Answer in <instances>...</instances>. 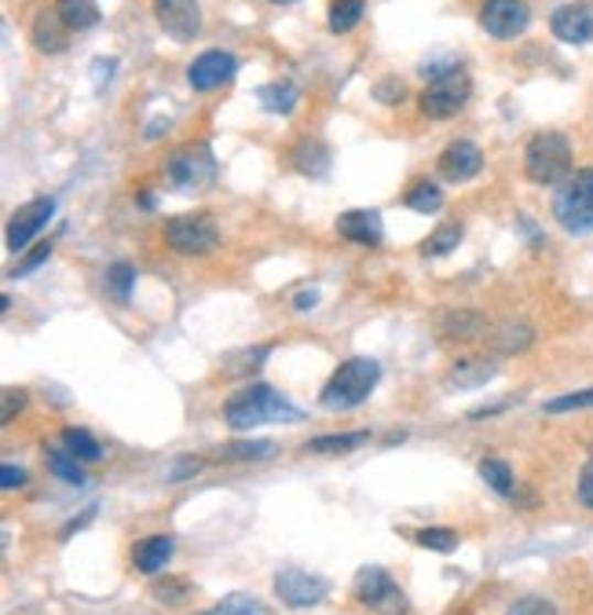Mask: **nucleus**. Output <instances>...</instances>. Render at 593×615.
<instances>
[{
  "label": "nucleus",
  "instance_id": "1a4fd4ad",
  "mask_svg": "<svg viewBox=\"0 0 593 615\" xmlns=\"http://www.w3.org/2000/svg\"><path fill=\"white\" fill-rule=\"evenodd\" d=\"M271 586H276V594L287 608H315L330 594V583L323 575L301 572V568H282V572H276Z\"/></svg>",
  "mask_w": 593,
  "mask_h": 615
},
{
  "label": "nucleus",
  "instance_id": "aec40b11",
  "mask_svg": "<svg viewBox=\"0 0 593 615\" xmlns=\"http://www.w3.org/2000/svg\"><path fill=\"white\" fill-rule=\"evenodd\" d=\"M290 162L296 173H304V176H326V169H330V151L323 147V140H301L293 147V154H290Z\"/></svg>",
  "mask_w": 593,
  "mask_h": 615
},
{
  "label": "nucleus",
  "instance_id": "de8ad7c7",
  "mask_svg": "<svg viewBox=\"0 0 593 615\" xmlns=\"http://www.w3.org/2000/svg\"><path fill=\"white\" fill-rule=\"evenodd\" d=\"M114 66H118L114 60H96V63H93V71H96V88H103V77L110 82V71H114Z\"/></svg>",
  "mask_w": 593,
  "mask_h": 615
},
{
  "label": "nucleus",
  "instance_id": "58836bf2",
  "mask_svg": "<svg viewBox=\"0 0 593 615\" xmlns=\"http://www.w3.org/2000/svg\"><path fill=\"white\" fill-rule=\"evenodd\" d=\"M154 597L162 601V605H180V601L187 597V583H154Z\"/></svg>",
  "mask_w": 593,
  "mask_h": 615
},
{
  "label": "nucleus",
  "instance_id": "c85d7f7f",
  "mask_svg": "<svg viewBox=\"0 0 593 615\" xmlns=\"http://www.w3.org/2000/svg\"><path fill=\"white\" fill-rule=\"evenodd\" d=\"M271 356V348L268 345H260V348H242V352H231V356L224 359V374L227 378H242V374H254L260 363H265Z\"/></svg>",
  "mask_w": 593,
  "mask_h": 615
},
{
  "label": "nucleus",
  "instance_id": "c03bdc74",
  "mask_svg": "<svg viewBox=\"0 0 593 615\" xmlns=\"http://www.w3.org/2000/svg\"><path fill=\"white\" fill-rule=\"evenodd\" d=\"M26 484V470H19V465H4V470H0V487H4V492H15V487H22Z\"/></svg>",
  "mask_w": 593,
  "mask_h": 615
},
{
  "label": "nucleus",
  "instance_id": "c756f323",
  "mask_svg": "<svg viewBox=\"0 0 593 615\" xmlns=\"http://www.w3.org/2000/svg\"><path fill=\"white\" fill-rule=\"evenodd\" d=\"M63 447L71 451L77 462H99L103 458V447L96 443L93 432H85V429H66L63 432Z\"/></svg>",
  "mask_w": 593,
  "mask_h": 615
},
{
  "label": "nucleus",
  "instance_id": "f704fd0d",
  "mask_svg": "<svg viewBox=\"0 0 593 615\" xmlns=\"http://www.w3.org/2000/svg\"><path fill=\"white\" fill-rule=\"evenodd\" d=\"M213 612L216 615H271V608H265V601H257L249 594H227Z\"/></svg>",
  "mask_w": 593,
  "mask_h": 615
},
{
  "label": "nucleus",
  "instance_id": "09e8293b",
  "mask_svg": "<svg viewBox=\"0 0 593 615\" xmlns=\"http://www.w3.org/2000/svg\"><path fill=\"white\" fill-rule=\"evenodd\" d=\"M271 4H293V0H271Z\"/></svg>",
  "mask_w": 593,
  "mask_h": 615
},
{
  "label": "nucleus",
  "instance_id": "a19ab883",
  "mask_svg": "<svg viewBox=\"0 0 593 615\" xmlns=\"http://www.w3.org/2000/svg\"><path fill=\"white\" fill-rule=\"evenodd\" d=\"M48 257H52V242H41V246H33V253H30L26 260H22V265H19L15 271H11V279L26 276V271H33V268L41 265V260H48Z\"/></svg>",
  "mask_w": 593,
  "mask_h": 615
},
{
  "label": "nucleus",
  "instance_id": "37998d69",
  "mask_svg": "<svg viewBox=\"0 0 593 615\" xmlns=\"http://www.w3.org/2000/svg\"><path fill=\"white\" fill-rule=\"evenodd\" d=\"M579 503L593 509V458L583 465V473H579Z\"/></svg>",
  "mask_w": 593,
  "mask_h": 615
},
{
  "label": "nucleus",
  "instance_id": "9d476101",
  "mask_svg": "<svg viewBox=\"0 0 593 615\" xmlns=\"http://www.w3.org/2000/svg\"><path fill=\"white\" fill-rule=\"evenodd\" d=\"M52 213H55V198H33L26 205H19V209L11 213L8 231H4V242H8L11 253H22V249H26L33 238L48 227Z\"/></svg>",
  "mask_w": 593,
  "mask_h": 615
},
{
  "label": "nucleus",
  "instance_id": "6ab92c4d",
  "mask_svg": "<svg viewBox=\"0 0 593 615\" xmlns=\"http://www.w3.org/2000/svg\"><path fill=\"white\" fill-rule=\"evenodd\" d=\"M370 443V432H334V436H315L304 443V454H323V458H337V454H348Z\"/></svg>",
  "mask_w": 593,
  "mask_h": 615
},
{
  "label": "nucleus",
  "instance_id": "0eeeda50",
  "mask_svg": "<svg viewBox=\"0 0 593 615\" xmlns=\"http://www.w3.org/2000/svg\"><path fill=\"white\" fill-rule=\"evenodd\" d=\"M165 176H169V184H173L176 191L191 195V191L209 187L216 180V158H213V151L205 143L184 147V151H176L173 158H169Z\"/></svg>",
  "mask_w": 593,
  "mask_h": 615
},
{
  "label": "nucleus",
  "instance_id": "a18cd8bd",
  "mask_svg": "<svg viewBox=\"0 0 593 615\" xmlns=\"http://www.w3.org/2000/svg\"><path fill=\"white\" fill-rule=\"evenodd\" d=\"M202 470V462L195 458H180L173 470H169V484H180V481H187V476H195Z\"/></svg>",
  "mask_w": 593,
  "mask_h": 615
},
{
  "label": "nucleus",
  "instance_id": "ddd939ff",
  "mask_svg": "<svg viewBox=\"0 0 593 615\" xmlns=\"http://www.w3.org/2000/svg\"><path fill=\"white\" fill-rule=\"evenodd\" d=\"M238 60L231 52H202L195 63L187 66V82L195 93H213V88H224L227 82H235Z\"/></svg>",
  "mask_w": 593,
  "mask_h": 615
},
{
  "label": "nucleus",
  "instance_id": "39448f33",
  "mask_svg": "<svg viewBox=\"0 0 593 615\" xmlns=\"http://www.w3.org/2000/svg\"><path fill=\"white\" fill-rule=\"evenodd\" d=\"M470 96H473L470 74H465L462 66H454V71L432 77L418 102H421V114H425V118L448 121V118H454V114L465 107V102H470Z\"/></svg>",
  "mask_w": 593,
  "mask_h": 615
},
{
  "label": "nucleus",
  "instance_id": "412c9836",
  "mask_svg": "<svg viewBox=\"0 0 593 615\" xmlns=\"http://www.w3.org/2000/svg\"><path fill=\"white\" fill-rule=\"evenodd\" d=\"M276 443L271 440H235V443H224L220 451H216V458L224 462H268L276 458Z\"/></svg>",
  "mask_w": 593,
  "mask_h": 615
},
{
  "label": "nucleus",
  "instance_id": "473e14b6",
  "mask_svg": "<svg viewBox=\"0 0 593 615\" xmlns=\"http://www.w3.org/2000/svg\"><path fill=\"white\" fill-rule=\"evenodd\" d=\"M462 242V224H448L440 231H432L425 242H421V253L425 257H448L451 249H459Z\"/></svg>",
  "mask_w": 593,
  "mask_h": 615
},
{
  "label": "nucleus",
  "instance_id": "72a5a7b5",
  "mask_svg": "<svg viewBox=\"0 0 593 615\" xmlns=\"http://www.w3.org/2000/svg\"><path fill=\"white\" fill-rule=\"evenodd\" d=\"M132 287H136V268H132V265H125V260H118V265L107 268V290H110L114 301L129 304Z\"/></svg>",
  "mask_w": 593,
  "mask_h": 615
},
{
  "label": "nucleus",
  "instance_id": "a878e982",
  "mask_svg": "<svg viewBox=\"0 0 593 615\" xmlns=\"http://www.w3.org/2000/svg\"><path fill=\"white\" fill-rule=\"evenodd\" d=\"M492 348L502 352V356H517V352H528L531 348V326H524V323L498 326L495 334H492Z\"/></svg>",
  "mask_w": 593,
  "mask_h": 615
},
{
  "label": "nucleus",
  "instance_id": "f3484780",
  "mask_svg": "<svg viewBox=\"0 0 593 615\" xmlns=\"http://www.w3.org/2000/svg\"><path fill=\"white\" fill-rule=\"evenodd\" d=\"M173 539L169 535H151V539H143V542H136V550H132V564H136V572H143V575H158L162 568L169 564V557H173Z\"/></svg>",
  "mask_w": 593,
  "mask_h": 615
},
{
  "label": "nucleus",
  "instance_id": "cd10ccee",
  "mask_svg": "<svg viewBox=\"0 0 593 615\" xmlns=\"http://www.w3.org/2000/svg\"><path fill=\"white\" fill-rule=\"evenodd\" d=\"M44 458H48L52 476H60V481L74 484V487H82V484H85V470H82V462H77L66 447H48V454H44Z\"/></svg>",
  "mask_w": 593,
  "mask_h": 615
},
{
  "label": "nucleus",
  "instance_id": "79ce46f5",
  "mask_svg": "<svg viewBox=\"0 0 593 615\" xmlns=\"http://www.w3.org/2000/svg\"><path fill=\"white\" fill-rule=\"evenodd\" d=\"M22 407H26V392H22V389H8L4 392V410H0V421L8 425V421L15 418Z\"/></svg>",
  "mask_w": 593,
  "mask_h": 615
},
{
  "label": "nucleus",
  "instance_id": "20e7f679",
  "mask_svg": "<svg viewBox=\"0 0 593 615\" xmlns=\"http://www.w3.org/2000/svg\"><path fill=\"white\" fill-rule=\"evenodd\" d=\"M553 220L568 235L593 231V169H579L553 191Z\"/></svg>",
  "mask_w": 593,
  "mask_h": 615
},
{
  "label": "nucleus",
  "instance_id": "393cba45",
  "mask_svg": "<svg viewBox=\"0 0 593 615\" xmlns=\"http://www.w3.org/2000/svg\"><path fill=\"white\" fill-rule=\"evenodd\" d=\"M257 99H260V107H265L268 114H293L296 107V85L293 82H276V85H265V88H257Z\"/></svg>",
  "mask_w": 593,
  "mask_h": 615
},
{
  "label": "nucleus",
  "instance_id": "ea45409f",
  "mask_svg": "<svg viewBox=\"0 0 593 615\" xmlns=\"http://www.w3.org/2000/svg\"><path fill=\"white\" fill-rule=\"evenodd\" d=\"M374 99L385 102V107H396V102L403 99V82H396V77H389V82H378V85H374Z\"/></svg>",
  "mask_w": 593,
  "mask_h": 615
},
{
  "label": "nucleus",
  "instance_id": "8fccbe9b",
  "mask_svg": "<svg viewBox=\"0 0 593 615\" xmlns=\"http://www.w3.org/2000/svg\"><path fill=\"white\" fill-rule=\"evenodd\" d=\"M198 615H216V612H198Z\"/></svg>",
  "mask_w": 593,
  "mask_h": 615
},
{
  "label": "nucleus",
  "instance_id": "c9c22d12",
  "mask_svg": "<svg viewBox=\"0 0 593 615\" xmlns=\"http://www.w3.org/2000/svg\"><path fill=\"white\" fill-rule=\"evenodd\" d=\"M418 546H425V550H436V553H451L454 546H459V535H454L451 528H425L414 535Z\"/></svg>",
  "mask_w": 593,
  "mask_h": 615
},
{
  "label": "nucleus",
  "instance_id": "7ed1b4c3",
  "mask_svg": "<svg viewBox=\"0 0 593 615\" xmlns=\"http://www.w3.org/2000/svg\"><path fill=\"white\" fill-rule=\"evenodd\" d=\"M524 173H528L531 184L553 187L564 184L568 173H572V143L561 132H539L531 136L528 151H524Z\"/></svg>",
  "mask_w": 593,
  "mask_h": 615
},
{
  "label": "nucleus",
  "instance_id": "f257e3e1",
  "mask_svg": "<svg viewBox=\"0 0 593 615\" xmlns=\"http://www.w3.org/2000/svg\"><path fill=\"white\" fill-rule=\"evenodd\" d=\"M378 381H381L378 359H367V356L345 359L330 374V381L323 385V392H319V403H323V410L345 414V410H356L367 403L370 392L378 389Z\"/></svg>",
  "mask_w": 593,
  "mask_h": 615
},
{
  "label": "nucleus",
  "instance_id": "2f4dec72",
  "mask_svg": "<svg viewBox=\"0 0 593 615\" xmlns=\"http://www.w3.org/2000/svg\"><path fill=\"white\" fill-rule=\"evenodd\" d=\"M407 205L414 213H440L443 209V191L436 184H429V180H418L414 187L407 191Z\"/></svg>",
  "mask_w": 593,
  "mask_h": 615
},
{
  "label": "nucleus",
  "instance_id": "6e6552de",
  "mask_svg": "<svg viewBox=\"0 0 593 615\" xmlns=\"http://www.w3.org/2000/svg\"><path fill=\"white\" fill-rule=\"evenodd\" d=\"M356 601L374 615H407V597L385 568H363L356 575Z\"/></svg>",
  "mask_w": 593,
  "mask_h": 615
},
{
  "label": "nucleus",
  "instance_id": "2eb2a0df",
  "mask_svg": "<svg viewBox=\"0 0 593 615\" xmlns=\"http://www.w3.org/2000/svg\"><path fill=\"white\" fill-rule=\"evenodd\" d=\"M550 30L553 37H561L564 44H590L593 41V4H561L550 15Z\"/></svg>",
  "mask_w": 593,
  "mask_h": 615
},
{
  "label": "nucleus",
  "instance_id": "4468645a",
  "mask_svg": "<svg viewBox=\"0 0 593 615\" xmlns=\"http://www.w3.org/2000/svg\"><path fill=\"white\" fill-rule=\"evenodd\" d=\"M436 169L451 184H465V180H473L484 169V154H481V147L470 140H454L443 147V154L436 158Z\"/></svg>",
  "mask_w": 593,
  "mask_h": 615
},
{
  "label": "nucleus",
  "instance_id": "e433bc0d",
  "mask_svg": "<svg viewBox=\"0 0 593 615\" xmlns=\"http://www.w3.org/2000/svg\"><path fill=\"white\" fill-rule=\"evenodd\" d=\"M583 407H593V389L568 392L561 400H550L546 403V414H568V410H583Z\"/></svg>",
  "mask_w": 593,
  "mask_h": 615
},
{
  "label": "nucleus",
  "instance_id": "5701e85b",
  "mask_svg": "<svg viewBox=\"0 0 593 615\" xmlns=\"http://www.w3.org/2000/svg\"><path fill=\"white\" fill-rule=\"evenodd\" d=\"M55 11L66 22V30H93L99 22L96 0H55Z\"/></svg>",
  "mask_w": 593,
  "mask_h": 615
},
{
  "label": "nucleus",
  "instance_id": "49530a36",
  "mask_svg": "<svg viewBox=\"0 0 593 615\" xmlns=\"http://www.w3.org/2000/svg\"><path fill=\"white\" fill-rule=\"evenodd\" d=\"M315 304H319V293H315V290H301V293H296V298H293V308H296V312H312Z\"/></svg>",
  "mask_w": 593,
  "mask_h": 615
},
{
  "label": "nucleus",
  "instance_id": "f8f14e48",
  "mask_svg": "<svg viewBox=\"0 0 593 615\" xmlns=\"http://www.w3.org/2000/svg\"><path fill=\"white\" fill-rule=\"evenodd\" d=\"M154 15L173 41H195L202 33V4L198 0H154Z\"/></svg>",
  "mask_w": 593,
  "mask_h": 615
},
{
  "label": "nucleus",
  "instance_id": "bb28decb",
  "mask_svg": "<svg viewBox=\"0 0 593 615\" xmlns=\"http://www.w3.org/2000/svg\"><path fill=\"white\" fill-rule=\"evenodd\" d=\"M367 15V0H334L330 4V30L334 33H352Z\"/></svg>",
  "mask_w": 593,
  "mask_h": 615
},
{
  "label": "nucleus",
  "instance_id": "dca6fc26",
  "mask_svg": "<svg viewBox=\"0 0 593 615\" xmlns=\"http://www.w3.org/2000/svg\"><path fill=\"white\" fill-rule=\"evenodd\" d=\"M337 235L348 238V242H356V246H381V238H385L381 213H374V209L341 213L337 216Z\"/></svg>",
  "mask_w": 593,
  "mask_h": 615
},
{
  "label": "nucleus",
  "instance_id": "4c0bfd02",
  "mask_svg": "<svg viewBox=\"0 0 593 615\" xmlns=\"http://www.w3.org/2000/svg\"><path fill=\"white\" fill-rule=\"evenodd\" d=\"M506 615H557V608L546 597H520Z\"/></svg>",
  "mask_w": 593,
  "mask_h": 615
},
{
  "label": "nucleus",
  "instance_id": "7c9ffc66",
  "mask_svg": "<svg viewBox=\"0 0 593 615\" xmlns=\"http://www.w3.org/2000/svg\"><path fill=\"white\" fill-rule=\"evenodd\" d=\"M481 476H484V484L492 487L495 495H502V498H509L513 487H517V481H513V470L502 458H484L481 462Z\"/></svg>",
  "mask_w": 593,
  "mask_h": 615
},
{
  "label": "nucleus",
  "instance_id": "f03ea898",
  "mask_svg": "<svg viewBox=\"0 0 593 615\" xmlns=\"http://www.w3.org/2000/svg\"><path fill=\"white\" fill-rule=\"evenodd\" d=\"M304 414L290 400L271 389V385H249V389L235 392L231 400L224 403V421L231 429H249V425H265V421H301Z\"/></svg>",
  "mask_w": 593,
  "mask_h": 615
},
{
  "label": "nucleus",
  "instance_id": "423d86ee",
  "mask_svg": "<svg viewBox=\"0 0 593 615\" xmlns=\"http://www.w3.org/2000/svg\"><path fill=\"white\" fill-rule=\"evenodd\" d=\"M165 242L184 257H205L220 242V231L209 213H184L165 224Z\"/></svg>",
  "mask_w": 593,
  "mask_h": 615
},
{
  "label": "nucleus",
  "instance_id": "a211bd4d",
  "mask_svg": "<svg viewBox=\"0 0 593 615\" xmlns=\"http://www.w3.org/2000/svg\"><path fill=\"white\" fill-rule=\"evenodd\" d=\"M33 44H37V52L44 55H60L66 48V22L60 19V11H41L37 19H33Z\"/></svg>",
  "mask_w": 593,
  "mask_h": 615
},
{
  "label": "nucleus",
  "instance_id": "b1692460",
  "mask_svg": "<svg viewBox=\"0 0 593 615\" xmlns=\"http://www.w3.org/2000/svg\"><path fill=\"white\" fill-rule=\"evenodd\" d=\"M440 330H443V337L473 341V337H481L484 319L476 315V312H465V308H459V312H448V315L440 319Z\"/></svg>",
  "mask_w": 593,
  "mask_h": 615
},
{
  "label": "nucleus",
  "instance_id": "9b49d317",
  "mask_svg": "<svg viewBox=\"0 0 593 615\" xmlns=\"http://www.w3.org/2000/svg\"><path fill=\"white\" fill-rule=\"evenodd\" d=\"M481 26L498 41H513L531 26V8L524 0H487L481 8Z\"/></svg>",
  "mask_w": 593,
  "mask_h": 615
},
{
  "label": "nucleus",
  "instance_id": "4be33fe9",
  "mask_svg": "<svg viewBox=\"0 0 593 615\" xmlns=\"http://www.w3.org/2000/svg\"><path fill=\"white\" fill-rule=\"evenodd\" d=\"M498 374L495 363L487 359H462L454 363V370L448 374V385H459V389H476V385H487Z\"/></svg>",
  "mask_w": 593,
  "mask_h": 615
}]
</instances>
